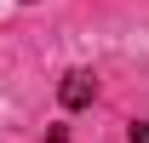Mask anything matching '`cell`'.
<instances>
[{"label":"cell","mask_w":149,"mask_h":143,"mask_svg":"<svg viewBox=\"0 0 149 143\" xmlns=\"http://www.w3.org/2000/svg\"><path fill=\"white\" fill-rule=\"evenodd\" d=\"M92 92H97V80H92L86 69H69V74H63V103H69V109H86Z\"/></svg>","instance_id":"cell-1"},{"label":"cell","mask_w":149,"mask_h":143,"mask_svg":"<svg viewBox=\"0 0 149 143\" xmlns=\"http://www.w3.org/2000/svg\"><path fill=\"white\" fill-rule=\"evenodd\" d=\"M132 143H149V120H138V126H132Z\"/></svg>","instance_id":"cell-2"}]
</instances>
